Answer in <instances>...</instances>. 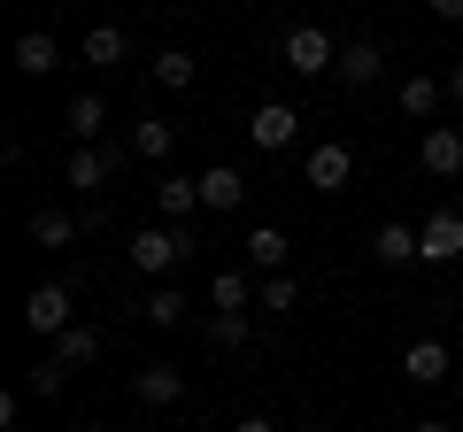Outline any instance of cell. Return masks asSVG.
Listing matches in <instances>:
<instances>
[{"instance_id":"cell-1","label":"cell","mask_w":463,"mask_h":432,"mask_svg":"<svg viewBox=\"0 0 463 432\" xmlns=\"http://www.w3.org/2000/svg\"><path fill=\"white\" fill-rule=\"evenodd\" d=\"M185 255H194V232H185V224H147V232H132V270H147V278H170Z\"/></svg>"},{"instance_id":"cell-2","label":"cell","mask_w":463,"mask_h":432,"mask_svg":"<svg viewBox=\"0 0 463 432\" xmlns=\"http://www.w3.org/2000/svg\"><path fill=\"white\" fill-rule=\"evenodd\" d=\"M286 62H294V78H325V70H340V47H332L325 23H294L286 32Z\"/></svg>"},{"instance_id":"cell-3","label":"cell","mask_w":463,"mask_h":432,"mask_svg":"<svg viewBox=\"0 0 463 432\" xmlns=\"http://www.w3.org/2000/svg\"><path fill=\"white\" fill-rule=\"evenodd\" d=\"M24 333H39V340L70 333V286H32L24 294Z\"/></svg>"},{"instance_id":"cell-4","label":"cell","mask_w":463,"mask_h":432,"mask_svg":"<svg viewBox=\"0 0 463 432\" xmlns=\"http://www.w3.org/2000/svg\"><path fill=\"white\" fill-rule=\"evenodd\" d=\"M463 255V209H432L417 224V263H456Z\"/></svg>"},{"instance_id":"cell-5","label":"cell","mask_w":463,"mask_h":432,"mask_svg":"<svg viewBox=\"0 0 463 432\" xmlns=\"http://www.w3.org/2000/svg\"><path fill=\"white\" fill-rule=\"evenodd\" d=\"M294 108H286V100H263V108H255V117H248V139H255V147H263V155H279V147H294Z\"/></svg>"},{"instance_id":"cell-6","label":"cell","mask_w":463,"mask_h":432,"mask_svg":"<svg viewBox=\"0 0 463 432\" xmlns=\"http://www.w3.org/2000/svg\"><path fill=\"white\" fill-rule=\"evenodd\" d=\"M417 163H425L432 178H456V170H463V132H456V124H432V132L417 139Z\"/></svg>"},{"instance_id":"cell-7","label":"cell","mask_w":463,"mask_h":432,"mask_svg":"<svg viewBox=\"0 0 463 432\" xmlns=\"http://www.w3.org/2000/svg\"><path fill=\"white\" fill-rule=\"evenodd\" d=\"M301 178H309L317 193H340V185L355 178V155H347V147H332V139H325V147H309V163H301Z\"/></svg>"},{"instance_id":"cell-8","label":"cell","mask_w":463,"mask_h":432,"mask_svg":"<svg viewBox=\"0 0 463 432\" xmlns=\"http://www.w3.org/2000/svg\"><path fill=\"white\" fill-rule=\"evenodd\" d=\"M132 394L147 401V409H170V401L185 394V371H170V363H139V371H132Z\"/></svg>"},{"instance_id":"cell-9","label":"cell","mask_w":463,"mask_h":432,"mask_svg":"<svg viewBox=\"0 0 463 432\" xmlns=\"http://www.w3.org/2000/svg\"><path fill=\"white\" fill-rule=\"evenodd\" d=\"M240 201H248V178H240V170L232 163H216V170H201V209H240Z\"/></svg>"},{"instance_id":"cell-10","label":"cell","mask_w":463,"mask_h":432,"mask_svg":"<svg viewBox=\"0 0 463 432\" xmlns=\"http://www.w3.org/2000/svg\"><path fill=\"white\" fill-rule=\"evenodd\" d=\"M62 124H70V139H78V147H93V139L109 132V100H100V93H78V100L62 108Z\"/></svg>"},{"instance_id":"cell-11","label":"cell","mask_w":463,"mask_h":432,"mask_svg":"<svg viewBox=\"0 0 463 432\" xmlns=\"http://www.w3.org/2000/svg\"><path fill=\"white\" fill-rule=\"evenodd\" d=\"M155 209H163V224H185V216L201 209V178H178V170H170V178L155 185Z\"/></svg>"},{"instance_id":"cell-12","label":"cell","mask_w":463,"mask_h":432,"mask_svg":"<svg viewBox=\"0 0 463 432\" xmlns=\"http://www.w3.org/2000/svg\"><path fill=\"white\" fill-rule=\"evenodd\" d=\"M379 70H386V54L371 47V39H355V47H340V85L355 93V85H379Z\"/></svg>"},{"instance_id":"cell-13","label":"cell","mask_w":463,"mask_h":432,"mask_svg":"<svg viewBox=\"0 0 463 432\" xmlns=\"http://www.w3.org/2000/svg\"><path fill=\"white\" fill-rule=\"evenodd\" d=\"M170 147H178V124H163V117H139L132 124V155H139V163H170Z\"/></svg>"},{"instance_id":"cell-14","label":"cell","mask_w":463,"mask_h":432,"mask_svg":"<svg viewBox=\"0 0 463 432\" xmlns=\"http://www.w3.org/2000/svg\"><path fill=\"white\" fill-rule=\"evenodd\" d=\"M371 255H379L386 270H410L417 263V232L410 224H379V232H371Z\"/></svg>"},{"instance_id":"cell-15","label":"cell","mask_w":463,"mask_h":432,"mask_svg":"<svg viewBox=\"0 0 463 432\" xmlns=\"http://www.w3.org/2000/svg\"><path fill=\"white\" fill-rule=\"evenodd\" d=\"M402 371H410L417 386H440L448 379V348L440 340H410V348H402Z\"/></svg>"},{"instance_id":"cell-16","label":"cell","mask_w":463,"mask_h":432,"mask_svg":"<svg viewBox=\"0 0 463 432\" xmlns=\"http://www.w3.org/2000/svg\"><path fill=\"white\" fill-rule=\"evenodd\" d=\"M16 70H24V78H47V70H62L54 32H24V39H16Z\"/></svg>"},{"instance_id":"cell-17","label":"cell","mask_w":463,"mask_h":432,"mask_svg":"<svg viewBox=\"0 0 463 432\" xmlns=\"http://www.w3.org/2000/svg\"><path fill=\"white\" fill-rule=\"evenodd\" d=\"M286 255H294V248H286L279 224H255V232H248V263L263 270V278H270V270H286Z\"/></svg>"},{"instance_id":"cell-18","label":"cell","mask_w":463,"mask_h":432,"mask_svg":"<svg viewBox=\"0 0 463 432\" xmlns=\"http://www.w3.org/2000/svg\"><path fill=\"white\" fill-rule=\"evenodd\" d=\"M440 93H448V78H425V70H417V78H402V117L425 124L432 108H440Z\"/></svg>"},{"instance_id":"cell-19","label":"cell","mask_w":463,"mask_h":432,"mask_svg":"<svg viewBox=\"0 0 463 432\" xmlns=\"http://www.w3.org/2000/svg\"><path fill=\"white\" fill-rule=\"evenodd\" d=\"M93 355H100V333H93V324H70V333L54 340V363H70V371H85Z\"/></svg>"},{"instance_id":"cell-20","label":"cell","mask_w":463,"mask_h":432,"mask_svg":"<svg viewBox=\"0 0 463 432\" xmlns=\"http://www.w3.org/2000/svg\"><path fill=\"white\" fill-rule=\"evenodd\" d=\"M147 78L170 85V93H185V85H194V54H185V47H163V54L147 62Z\"/></svg>"},{"instance_id":"cell-21","label":"cell","mask_w":463,"mask_h":432,"mask_svg":"<svg viewBox=\"0 0 463 432\" xmlns=\"http://www.w3.org/2000/svg\"><path fill=\"white\" fill-rule=\"evenodd\" d=\"M255 294H263V286H255L248 270H216V286H209V301H216V309H248Z\"/></svg>"},{"instance_id":"cell-22","label":"cell","mask_w":463,"mask_h":432,"mask_svg":"<svg viewBox=\"0 0 463 432\" xmlns=\"http://www.w3.org/2000/svg\"><path fill=\"white\" fill-rule=\"evenodd\" d=\"M78 232H85V224H78V216H62V209H39L32 216V239H39V248H70Z\"/></svg>"},{"instance_id":"cell-23","label":"cell","mask_w":463,"mask_h":432,"mask_svg":"<svg viewBox=\"0 0 463 432\" xmlns=\"http://www.w3.org/2000/svg\"><path fill=\"white\" fill-rule=\"evenodd\" d=\"M124 47H132V39L116 32V23H93V32H85V62H100V70L124 62Z\"/></svg>"},{"instance_id":"cell-24","label":"cell","mask_w":463,"mask_h":432,"mask_svg":"<svg viewBox=\"0 0 463 432\" xmlns=\"http://www.w3.org/2000/svg\"><path fill=\"white\" fill-rule=\"evenodd\" d=\"M139 316L163 324V333H178V324H185V294H178V286H163V294H147V309H139Z\"/></svg>"},{"instance_id":"cell-25","label":"cell","mask_w":463,"mask_h":432,"mask_svg":"<svg viewBox=\"0 0 463 432\" xmlns=\"http://www.w3.org/2000/svg\"><path fill=\"white\" fill-rule=\"evenodd\" d=\"M255 301H263V309H286V316H294V309H301V278L270 270V278H263V294H255Z\"/></svg>"},{"instance_id":"cell-26","label":"cell","mask_w":463,"mask_h":432,"mask_svg":"<svg viewBox=\"0 0 463 432\" xmlns=\"http://www.w3.org/2000/svg\"><path fill=\"white\" fill-rule=\"evenodd\" d=\"M209 340H216V348H248V309H216L209 316Z\"/></svg>"},{"instance_id":"cell-27","label":"cell","mask_w":463,"mask_h":432,"mask_svg":"<svg viewBox=\"0 0 463 432\" xmlns=\"http://www.w3.org/2000/svg\"><path fill=\"white\" fill-rule=\"evenodd\" d=\"M62 386H70V363H54V355H47V363L32 371V394H62Z\"/></svg>"},{"instance_id":"cell-28","label":"cell","mask_w":463,"mask_h":432,"mask_svg":"<svg viewBox=\"0 0 463 432\" xmlns=\"http://www.w3.org/2000/svg\"><path fill=\"white\" fill-rule=\"evenodd\" d=\"M425 8H432L440 23H463V0H425Z\"/></svg>"},{"instance_id":"cell-29","label":"cell","mask_w":463,"mask_h":432,"mask_svg":"<svg viewBox=\"0 0 463 432\" xmlns=\"http://www.w3.org/2000/svg\"><path fill=\"white\" fill-rule=\"evenodd\" d=\"M232 432H279V425H270V417H240Z\"/></svg>"},{"instance_id":"cell-30","label":"cell","mask_w":463,"mask_h":432,"mask_svg":"<svg viewBox=\"0 0 463 432\" xmlns=\"http://www.w3.org/2000/svg\"><path fill=\"white\" fill-rule=\"evenodd\" d=\"M448 100H463V62H456V70H448Z\"/></svg>"},{"instance_id":"cell-31","label":"cell","mask_w":463,"mask_h":432,"mask_svg":"<svg viewBox=\"0 0 463 432\" xmlns=\"http://www.w3.org/2000/svg\"><path fill=\"white\" fill-rule=\"evenodd\" d=\"M417 432H456V425H440V417H425V425H417Z\"/></svg>"},{"instance_id":"cell-32","label":"cell","mask_w":463,"mask_h":432,"mask_svg":"<svg viewBox=\"0 0 463 432\" xmlns=\"http://www.w3.org/2000/svg\"><path fill=\"white\" fill-rule=\"evenodd\" d=\"M70 432H100V425H70Z\"/></svg>"}]
</instances>
